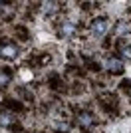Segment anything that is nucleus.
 Segmentation results:
<instances>
[{
	"label": "nucleus",
	"mask_w": 131,
	"mask_h": 133,
	"mask_svg": "<svg viewBox=\"0 0 131 133\" xmlns=\"http://www.w3.org/2000/svg\"><path fill=\"white\" fill-rule=\"evenodd\" d=\"M107 30H109V18L107 16L93 18L91 22H89V34H91L93 38H103Z\"/></svg>",
	"instance_id": "obj_4"
},
{
	"label": "nucleus",
	"mask_w": 131,
	"mask_h": 133,
	"mask_svg": "<svg viewBox=\"0 0 131 133\" xmlns=\"http://www.w3.org/2000/svg\"><path fill=\"white\" fill-rule=\"evenodd\" d=\"M48 85L52 91H68V85H66L64 78H62L60 74H50V78H48Z\"/></svg>",
	"instance_id": "obj_8"
},
{
	"label": "nucleus",
	"mask_w": 131,
	"mask_h": 133,
	"mask_svg": "<svg viewBox=\"0 0 131 133\" xmlns=\"http://www.w3.org/2000/svg\"><path fill=\"white\" fill-rule=\"evenodd\" d=\"M97 103H99V107H101L107 115H113V117L119 115L121 103H119V97H117L113 91H109V89L99 91V94H97Z\"/></svg>",
	"instance_id": "obj_1"
},
{
	"label": "nucleus",
	"mask_w": 131,
	"mask_h": 133,
	"mask_svg": "<svg viewBox=\"0 0 131 133\" xmlns=\"http://www.w3.org/2000/svg\"><path fill=\"white\" fill-rule=\"evenodd\" d=\"M56 26H58V36H60V38H66V40L76 38L77 24L74 22V20H62V22H58Z\"/></svg>",
	"instance_id": "obj_5"
},
{
	"label": "nucleus",
	"mask_w": 131,
	"mask_h": 133,
	"mask_svg": "<svg viewBox=\"0 0 131 133\" xmlns=\"http://www.w3.org/2000/svg\"><path fill=\"white\" fill-rule=\"evenodd\" d=\"M74 109V113H76V123L80 125L82 129H91L95 123H97V117H95V113L89 109H80V107H71Z\"/></svg>",
	"instance_id": "obj_2"
},
{
	"label": "nucleus",
	"mask_w": 131,
	"mask_h": 133,
	"mask_svg": "<svg viewBox=\"0 0 131 133\" xmlns=\"http://www.w3.org/2000/svg\"><path fill=\"white\" fill-rule=\"evenodd\" d=\"M44 12H46V14H48V16H56V14H60L62 10H64V8H62V2H44Z\"/></svg>",
	"instance_id": "obj_13"
},
{
	"label": "nucleus",
	"mask_w": 131,
	"mask_h": 133,
	"mask_svg": "<svg viewBox=\"0 0 131 133\" xmlns=\"http://www.w3.org/2000/svg\"><path fill=\"white\" fill-rule=\"evenodd\" d=\"M18 94L22 95V99H24V101H34V94L30 91V89H26V88H18Z\"/></svg>",
	"instance_id": "obj_15"
},
{
	"label": "nucleus",
	"mask_w": 131,
	"mask_h": 133,
	"mask_svg": "<svg viewBox=\"0 0 131 133\" xmlns=\"http://www.w3.org/2000/svg\"><path fill=\"white\" fill-rule=\"evenodd\" d=\"M14 123H18V119H16L14 113H10V111H2V113H0V127L10 129Z\"/></svg>",
	"instance_id": "obj_10"
},
{
	"label": "nucleus",
	"mask_w": 131,
	"mask_h": 133,
	"mask_svg": "<svg viewBox=\"0 0 131 133\" xmlns=\"http://www.w3.org/2000/svg\"><path fill=\"white\" fill-rule=\"evenodd\" d=\"M2 107H4L6 111H10V113H22V111H26V105H24V101L20 99H10V97H6V99H2Z\"/></svg>",
	"instance_id": "obj_7"
},
{
	"label": "nucleus",
	"mask_w": 131,
	"mask_h": 133,
	"mask_svg": "<svg viewBox=\"0 0 131 133\" xmlns=\"http://www.w3.org/2000/svg\"><path fill=\"white\" fill-rule=\"evenodd\" d=\"M127 16H129V22H131V6L127 8Z\"/></svg>",
	"instance_id": "obj_17"
},
{
	"label": "nucleus",
	"mask_w": 131,
	"mask_h": 133,
	"mask_svg": "<svg viewBox=\"0 0 131 133\" xmlns=\"http://www.w3.org/2000/svg\"><path fill=\"white\" fill-rule=\"evenodd\" d=\"M14 34H16L22 42H28V40H30V32H28V28L24 26V24H16V26H14Z\"/></svg>",
	"instance_id": "obj_14"
},
{
	"label": "nucleus",
	"mask_w": 131,
	"mask_h": 133,
	"mask_svg": "<svg viewBox=\"0 0 131 133\" xmlns=\"http://www.w3.org/2000/svg\"><path fill=\"white\" fill-rule=\"evenodd\" d=\"M103 68L107 70L109 74H111V76H121V74L125 72V66H123V62H121L119 58H115L113 54L105 58V62H103Z\"/></svg>",
	"instance_id": "obj_6"
},
{
	"label": "nucleus",
	"mask_w": 131,
	"mask_h": 133,
	"mask_svg": "<svg viewBox=\"0 0 131 133\" xmlns=\"http://www.w3.org/2000/svg\"><path fill=\"white\" fill-rule=\"evenodd\" d=\"M12 78H14V72H12L10 68H2L0 70V89H6L10 85Z\"/></svg>",
	"instance_id": "obj_12"
},
{
	"label": "nucleus",
	"mask_w": 131,
	"mask_h": 133,
	"mask_svg": "<svg viewBox=\"0 0 131 133\" xmlns=\"http://www.w3.org/2000/svg\"><path fill=\"white\" fill-rule=\"evenodd\" d=\"M20 56V46L8 38H0V58L2 60H16Z\"/></svg>",
	"instance_id": "obj_3"
},
{
	"label": "nucleus",
	"mask_w": 131,
	"mask_h": 133,
	"mask_svg": "<svg viewBox=\"0 0 131 133\" xmlns=\"http://www.w3.org/2000/svg\"><path fill=\"white\" fill-rule=\"evenodd\" d=\"M131 34V22H125V20H117L113 24V36L115 38H125Z\"/></svg>",
	"instance_id": "obj_9"
},
{
	"label": "nucleus",
	"mask_w": 131,
	"mask_h": 133,
	"mask_svg": "<svg viewBox=\"0 0 131 133\" xmlns=\"http://www.w3.org/2000/svg\"><path fill=\"white\" fill-rule=\"evenodd\" d=\"M115 50H117V56L123 58V60H129L131 62V46L127 42H115Z\"/></svg>",
	"instance_id": "obj_11"
},
{
	"label": "nucleus",
	"mask_w": 131,
	"mask_h": 133,
	"mask_svg": "<svg viewBox=\"0 0 131 133\" xmlns=\"http://www.w3.org/2000/svg\"><path fill=\"white\" fill-rule=\"evenodd\" d=\"M119 89H121V91H125V94L127 95H131V79H121V82H119Z\"/></svg>",
	"instance_id": "obj_16"
}]
</instances>
